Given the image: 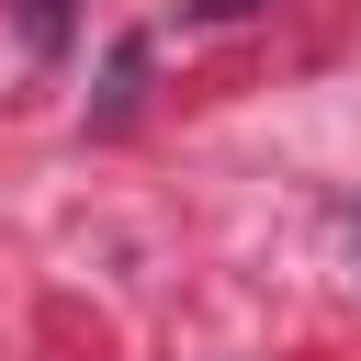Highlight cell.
<instances>
[{"instance_id": "cell-1", "label": "cell", "mask_w": 361, "mask_h": 361, "mask_svg": "<svg viewBox=\"0 0 361 361\" xmlns=\"http://www.w3.org/2000/svg\"><path fill=\"white\" fill-rule=\"evenodd\" d=\"M135 79H147V45H113V79H102V124L135 113Z\"/></svg>"}, {"instance_id": "cell-2", "label": "cell", "mask_w": 361, "mask_h": 361, "mask_svg": "<svg viewBox=\"0 0 361 361\" xmlns=\"http://www.w3.org/2000/svg\"><path fill=\"white\" fill-rule=\"evenodd\" d=\"M23 34H34V45H56V34H68V11H56V0H23Z\"/></svg>"}, {"instance_id": "cell-3", "label": "cell", "mask_w": 361, "mask_h": 361, "mask_svg": "<svg viewBox=\"0 0 361 361\" xmlns=\"http://www.w3.org/2000/svg\"><path fill=\"white\" fill-rule=\"evenodd\" d=\"M226 11H248V0H203V23H226Z\"/></svg>"}]
</instances>
